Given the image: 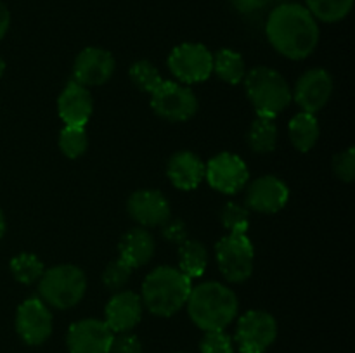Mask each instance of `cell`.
<instances>
[{
  "label": "cell",
  "mask_w": 355,
  "mask_h": 353,
  "mask_svg": "<svg viewBox=\"0 0 355 353\" xmlns=\"http://www.w3.org/2000/svg\"><path fill=\"white\" fill-rule=\"evenodd\" d=\"M266 33L270 45L288 59H305L315 51L319 26L300 3H281L267 17Z\"/></svg>",
  "instance_id": "obj_1"
},
{
  "label": "cell",
  "mask_w": 355,
  "mask_h": 353,
  "mask_svg": "<svg viewBox=\"0 0 355 353\" xmlns=\"http://www.w3.org/2000/svg\"><path fill=\"white\" fill-rule=\"evenodd\" d=\"M186 305L191 320L205 332L224 331L234 320L239 308L234 291L214 280L193 287Z\"/></svg>",
  "instance_id": "obj_2"
},
{
  "label": "cell",
  "mask_w": 355,
  "mask_h": 353,
  "mask_svg": "<svg viewBox=\"0 0 355 353\" xmlns=\"http://www.w3.org/2000/svg\"><path fill=\"white\" fill-rule=\"evenodd\" d=\"M191 279L173 266H158L142 282V305L158 317H170L187 303Z\"/></svg>",
  "instance_id": "obj_3"
},
{
  "label": "cell",
  "mask_w": 355,
  "mask_h": 353,
  "mask_svg": "<svg viewBox=\"0 0 355 353\" xmlns=\"http://www.w3.org/2000/svg\"><path fill=\"white\" fill-rule=\"evenodd\" d=\"M246 93L257 116L276 118L291 102V90L284 76L276 69L259 66L245 76Z\"/></svg>",
  "instance_id": "obj_4"
},
{
  "label": "cell",
  "mask_w": 355,
  "mask_h": 353,
  "mask_svg": "<svg viewBox=\"0 0 355 353\" xmlns=\"http://www.w3.org/2000/svg\"><path fill=\"white\" fill-rule=\"evenodd\" d=\"M87 289L85 273L75 265H58L42 273L40 291L45 305L66 310L82 301Z\"/></svg>",
  "instance_id": "obj_5"
},
{
  "label": "cell",
  "mask_w": 355,
  "mask_h": 353,
  "mask_svg": "<svg viewBox=\"0 0 355 353\" xmlns=\"http://www.w3.org/2000/svg\"><path fill=\"white\" fill-rule=\"evenodd\" d=\"M217 265L229 282H245L253 272V244L246 234H229L215 246Z\"/></svg>",
  "instance_id": "obj_6"
},
{
  "label": "cell",
  "mask_w": 355,
  "mask_h": 353,
  "mask_svg": "<svg viewBox=\"0 0 355 353\" xmlns=\"http://www.w3.org/2000/svg\"><path fill=\"white\" fill-rule=\"evenodd\" d=\"M276 338V318L263 310H250L241 315L234 334V341L241 353H263Z\"/></svg>",
  "instance_id": "obj_7"
},
{
  "label": "cell",
  "mask_w": 355,
  "mask_h": 353,
  "mask_svg": "<svg viewBox=\"0 0 355 353\" xmlns=\"http://www.w3.org/2000/svg\"><path fill=\"white\" fill-rule=\"evenodd\" d=\"M172 75L182 83H198L214 73V54L201 44H180L168 55Z\"/></svg>",
  "instance_id": "obj_8"
},
{
  "label": "cell",
  "mask_w": 355,
  "mask_h": 353,
  "mask_svg": "<svg viewBox=\"0 0 355 353\" xmlns=\"http://www.w3.org/2000/svg\"><path fill=\"white\" fill-rule=\"evenodd\" d=\"M151 107L163 120L187 121L196 114L198 99L189 87L163 80L151 93Z\"/></svg>",
  "instance_id": "obj_9"
},
{
  "label": "cell",
  "mask_w": 355,
  "mask_h": 353,
  "mask_svg": "<svg viewBox=\"0 0 355 353\" xmlns=\"http://www.w3.org/2000/svg\"><path fill=\"white\" fill-rule=\"evenodd\" d=\"M248 166L232 152H220L205 165V179L222 194H236L248 182Z\"/></svg>",
  "instance_id": "obj_10"
},
{
  "label": "cell",
  "mask_w": 355,
  "mask_h": 353,
  "mask_svg": "<svg viewBox=\"0 0 355 353\" xmlns=\"http://www.w3.org/2000/svg\"><path fill=\"white\" fill-rule=\"evenodd\" d=\"M16 331L26 345L38 346L52 334V315L40 298H28L16 314Z\"/></svg>",
  "instance_id": "obj_11"
},
{
  "label": "cell",
  "mask_w": 355,
  "mask_h": 353,
  "mask_svg": "<svg viewBox=\"0 0 355 353\" xmlns=\"http://www.w3.org/2000/svg\"><path fill=\"white\" fill-rule=\"evenodd\" d=\"M114 332L104 320L83 318L69 325L66 345L69 353H110Z\"/></svg>",
  "instance_id": "obj_12"
},
{
  "label": "cell",
  "mask_w": 355,
  "mask_h": 353,
  "mask_svg": "<svg viewBox=\"0 0 355 353\" xmlns=\"http://www.w3.org/2000/svg\"><path fill=\"white\" fill-rule=\"evenodd\" d=\"M333 93V78L326 69L315 68L309 69L307 73L300 76V80L295 85V92L291 97H295L298 106L305 113L315 114L319 109L326 106Z\"/></svg>",
  "instance_id": "obj_13"
},
{
  "label": "cell",
  "mask_w": 355,
  "mask_h": 353,
  "mask_svg": "<svg viewBox=\"0 0 355 353\" xmlns=\"http://www.w3.org/2000/svg\"><path fill=\"white\" fill-rule=\"evenodd\" d=\"M290 189L281 179L266 175L250 183L246 190V208L259 213H277L286 206Z\"/></svg>",
  "instance_id": "obj_14"
},
{
  "label": "cell",
  "mask_w": 355,
  "mask_h": 353,
  "mask_svg": "<svg viewBox=\"0 0 355 353\" xmlns=\"http://www.w3.org/2000/svg\"><path fill=\"white\" fill-rule=\"evenodd\" d=\"M114 57L111 52L99 47L83 48L75 59L73 76L83 87L103 85L113 76Z\"/></svg>",
  "instance_id": "obj_15"
},
{
  "label": "cell",
  "mask_w": 355,
  "mask_h": 353,
  "mask_svg": "<svg viewBox=\"0 0 355 353\" xmlns=\"http://www.w3.org/2000/svg\"><path fill=\"white\" fill-rule=\"evenodd\" d=\"M128 213L144 227H159L172 218L170 204L159 190L142 189L128 197Z\"/></svg>",
  "instance_id": "obj_16"
},
{
  "label": "cell",
  "mask_w": 355,
  "mask_h": 353,
  "mask_svg": "<svg viewBox=\"0 0 355 353\" xmlns=\"http://www.w3.org/2000/svg\"><path fill=\"white\" fill-rule=\"evenodd\" d=\"M144 305L134 291H118L106 305V324L113 332H130L141 322Z\"/></svg>",
  "instance_id": "obj_17"
},
{
  "label": "cell",
  "mask_w": 355,
  "mask_h": 353,
  "mask_svg": "<svg viewBox=\"0 0 355 353\" xmlns=\"http://www.w3.org/2000/svg\"><path fill=\"white\" fill-rule=\"evenodd\" d=\"M92 96L89 89L71 80L58 99V113L64 125L85 127L92 114Z\"/></svg>",
  "instance_id": "obj_18"
},
{
  "label": "cell",
  "mask_w": 355,
  "mask_h": 353,
  "mask_svg": "<svg viewBox=\"0 0 355 353\" xmlns=\"http://www.w3.org/2000/svg\"><path fill=\"white\" fill-rule=\"evenodd\" d=\"M166 175L177 189L193 190L205 179V165L194 152L180 151L170 158Z\"/></svg>",
  "instance_id": "obj_19"
},
{
  "label": "cell",
  "mask_w": 355,
  "mask_h": 353,
  "mask_svg": "<svg viewBox=\"0 0 355 353\" xmlns=\"http://www.w3.org/2000/svg\"><path fill=\"white\" fill-rule=\"evenodd\" d=\"M155 249V239L146 228H132V230H128L121 237L120 246H118L120 258L125 263H128L132 269H139V266L151 262Z\"/></svg>",
  "instance_id": "obj_20"
},
{
  "label": "cell",
  "mask_w": 355,
  "mask_h": 353,
  "mask_svg": "<svg viewBox=\"0 0 355 353\" xmlns=\"http://www.w3.org/2000/svg\"><path fill=\"white\" fill-rule=\"evenodd\" d=\"M288 134H290V141L295 147L300 152L311 151L318 142L319 134V123L318 118L312 113H298L291 118L290 125H288Z\"/></svg>",
  "instance_id": "obj_21"
},
{
  "label": "cell",
  "mask_w": 355,
  "mask_h": 353,
  "mask_svg": "<svg viewBox=\"0 0 355 353\" xmlns=\"http://www.w3.org/2000/svg\"><path fill=\"white\" fill-rule=\"evenodd\" d=\"M208 265V251L200 241L187 239L179 246V270L189 279L201 277Z\"/></svg>",
  "instance_id": "obj_22"
},
{
  "label": "cell",
  "mask_w": 355,
  "mask_h": 353,
  "mask_svg": "<svg viewBox=\"0 0 355 353\" xmlns=\"http://www.w3.org/2000/svg\"><path fill=\"white\" fill-rule=\"evenodd\" d=\"M214 73L225 83H231V85L241 83L246 76L245 61L238 52L231 48H220L214 55Z\"/></svg>",
  "instance_id": "obj_23"
},
{
  "label": "cell",
  "mask_w": 355,
  "mask_h": 353,
  "mask_svg": "<svg viewBox=\"0 0 355 353\" xmlns=\"http://www.w3.org/2000/svg\"><path fill=\"white\" fill-rule=\"evenodd\" d=\"M248 145L255 152H272L277 144V127L272 118L257 116L246 135Z\"/></svg>",
  "instance_id": "obj_24"
},
{
  "label": "cell",
  "mask_w": 355,
  "mask_h": 353,
  "mask_svg": "<svg viewBox=\"0 0 355 353\" xmlns=\"http://www.w3.org/2000/svg\"><path fill=\"white\" fill-rule=\"evenodd\" d=\"M307 10L319 21L336 23L349 16L354 0H305Z\"/></svg>",
  "instance_id": "obj_25"
},
{
  "label": "cell",
  "mask_w": 355,
  "mask_h": 353,
  "mask_svg": "<svg viewBox=\"0 0 355 353\" xmlns=\"http://www.w3.org/2000/svg\"><path fill=\"white\" fill-rule=\"evenodd\" d=\"M10 272H12L14 279L21 284H33L42 277L44 270V263L31 253H21V255L14 256L10 260Z\"/></svg>",
  "instance_id": "obj_26"
},
{
  "label": "cell",
  "mask_w": 355,
  "mask_h": 353,
  "mask_svg": "<svg viewBox=\"0 0 355 353\" xmlns=\"http://www.w3.org/2000/svg\"><path fill=\"white\" fill-rule=\"evenodd\" d=\"M87 145H89V137H87L85 127L66 125L59 134V147H61L62 154L68 158H80L87 151Z\"/></svg>",
  "instance_id": "obj_27"
},
{
  "label": "cell",
  "mask_w": 355,
  "mask_h": 353,
  "mask_svg": "<svg viewBox=\"0 0 355 353\" xmlns=\"http://www.w3.org/2000/svg\"><path fill=\"white\" fill-rule=\"evenodd\" d=\"M128 73H130L132 83H134L139 90H142V92L153 93L163 82L159 71L149 61L134 62V64L130 66V71Z\"/></svg>",
  "instance_id": "obj_28"
},
{
  "label": "cell",
  "mask_w": 355,
  "mask_h": 353,
  "mask_svg": "<svg viewBox=\"0 0 355 353\" xmlns=\"http://www.w3.org/2000/svg\"><path fill=\"white\" fill-rule=\"evenodd\" d=\"M220 221L229 234H246L250 227V210L238 203H225L220 211Z\"/></svg>",
  "instance_id": "obj_29"
},
{
  "label": "cell",
  "mask_w": 355,
  "mask_h": 353,
  "mask_svg": "<svg viewBox=\"0 0 355 353\" xmlns=\"http://www.w3.org/2000/svg\"><path fill=\"white\" fill-rule=\"evenodd\" d=\"M130 273H132V266L128 265V263H125L123 260L118 256L116 260H113V262L104 269L103 282L107 289L120 291L121 287H125V284L128 282Z\"/></svg>",
  "instance_id": "obj_30"
},
{
  "label": "cell",
  "mask_w": 355,
  "mask_h": 353,
  "mask_svg": "<svg viewBox=\"0 0 355 353\" xmlns=\"http://www.w3.org/2000/svg\"><path fill=\"white\" fill-rule=\"evenodd\" d=\"M232 338L225 331H208L201 339V353H234Z\"/></svg>",
  "instance_id": "obj_31"
},
{
  "label": "cell",
  "mask_w": 355,
  "mask_h": 353,
  "mask_svg": "<svg viewBox=\"0 0 355 353\" xmlns=\"http://www.w3.org/2000/svg\"><path fill=\"white\" fill-rule=\"evenodd\" d=\"M333 170L343 182H352L355 176V149L349 147L336 154V158L333 159Z\"/></svg>",
  "instance_id": "obj_32"
},
{
  "label": "cell",
  "mask_w": 355,
  "mask_h": 353,
  "mask_svg": "<svg viewBox=\"0 0 355 353\" xmlns=\"http://www.w3.org/2000/svg\"><path fill=\"white\" fill-rule=\"evenodd\" d=\"M110 353H142V343L130 332H120L111 341Z\"/></svg>",
  "instance_id": "obj_33"
},
{
  "label": "cell",
  "mask_w": 355,
  "mask_h": 353,
  "mask_svg": "<svg viewBox=\"0 0 355 353\" xmlns=\"http://www.w3.org/2000/svg\"><path fill=\"white\" fill-rule=\"evenodd\" d=\"M163 237H165L166 241L173 242V244L180 246L184 241H187L186 224H184L182 220H179V218H175V220L170 218L166 224H163Z\"/></svg>",
  "instance_id": "obj_34"
},
{
  "label": "cell",
  "mask_w": 355,
  "mask_h": 353,
  "mask_svg": "<svg viewBox=\"0 0 355 353\" xmlns=\"http://www.w3.org/2000/svg\"><path fill=\"white\" fill-rule=\"evenodd\" d=\"M232 6L236 7V10L241 14H252L257 10H262L263 7L269 6L272 0H231Z\"/></svg>",
  "instance_id": "obj_35"
},
{
  "label": "cell",
  "mask_w": 355,
  "mask_h": 353,
  "mask_svg": "<svg viewBox=\"0 0 355 353\" xmlns=\"http://www.w3.org/2000/svg\"><path fill=\"white\" fill-rule=\"evenodd\" d=\"M9 24H10L9 10H7V7L0 2V40L6 37L7 30H9Z\"/></svg>",
  "instance_id": "obj_36"
},
{
  "label": "cell",
  "mask_w": 355,
  "mask_h": 353,
  "mask_svg": "<svg viewBox=\"0 0 355 353\" xmlns=\"http://www.w3.org/2000/svg\"><path fill=\"white\" fill-rule=\"evenodd\" d=\"M3 232H6V218H3V213L0 211V239H2Z\"/></svg>",
  "instance_id": "obj_37"
},
{
  "label": "cell",
  "mask_w": 355,
  "mask_h": 353,
  "mask_svg": "<svg viewBox=\"0 0 355 353\" xmlns=\"http://www.w3.org/2000/svg\"><path fill=\"white\" fill-rule=\"evenodd\" d=\"M3 71H6V62H3V59L0 57V78H2Z\"/></svg>",
  "instance_id": "obj_38"
}]
</instances>
